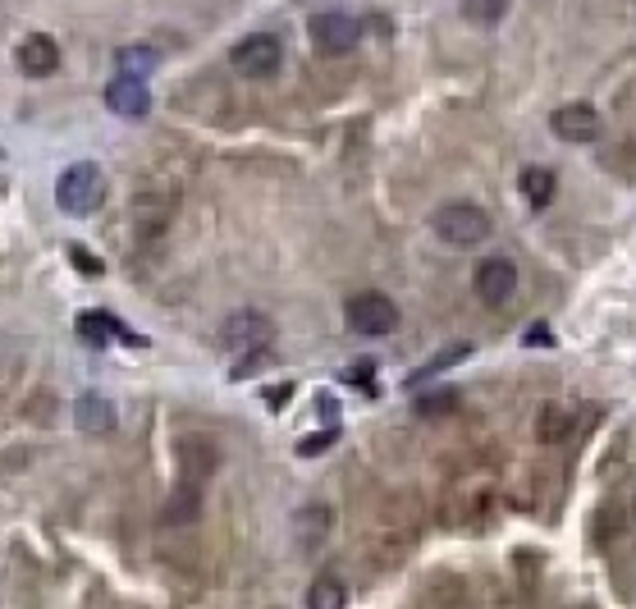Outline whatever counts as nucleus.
Returning <instances> with one entry per match:
<instances>
[{
    "label": "nucleus",
    "mask_w": 636,
    "mask_h": 609,
    "mask_svg": "<svg viewBox=\"0 0 636 609\" xmlns=\"http://www.w3.org/2000/svg\"><path fill=\"white\" fill-rule=\"evenodd\" d=\"M74 417H78V426L92 435L115 431V408H110V399H101V394H83V399L74 403Z\"/></svg>",
    "instance_id": "nucleus-12"
},
{
    "label": "nucleus",
    "mask_w": 636,
    "mask_h": 609,
    "mask_svg": "<svg viewBox=\"0 0 636 609\" xmlns=\"http://www.w3.org/2000/svg\"><path fill=\"white\" fill-rule=\"evenodd\" d=\"M115 65H119V74L147 78L151 69H156V51H147V46H124V51L115 55Z\"/></svg>",
    "instance_id": "nucleus-16"
},
{
    "label": "nucleus",
    "mask_w": 636,
    "mask_h": 609,
    "mask_svg": "<svg viewBox=\"0 0 636 609\" xmlns=\"http://www.w3.org/2000/svg\"><path fill=\"white\" fill-rule=\"evenodd\" d=\"M568 431H572V413H568V408H559V403H545V408H540V417H536V435H540V440H545V445H559Z\"/></svg>",
    "instance_id": "nucleus-15"
},
{
    "label": "nucleus",
    "mask_w": 636,
    "mask_h": 609,
    "mask_svg": "<svg viewBox=\"0 0 636 609\" xmlns=\"http://www.w3.org/2000/svg\"><path fill=\"white\" fill-rule=\"evenodd\" d=\"M467 358H472V344H449V348H440V353H435L431 362H421V367L408 376V390H421V385H426V381H435L440 371L458 367V362H467Z\"/></svg>",
    "instance_id": "nucleus-13"
},
{
    "label": "nucleus",
    "mask_w": 636,
    "mask_h": 609,
    "mask_svg": "<svg viewBox=\"0 0 636 609\" xmlns=\"http://www.w3.org/2000/svg\"><path fill=\"white\" fill-rule=\"evenodd\" d=\"M19 69L28 78H46L60 69V46L51 42L46 33H33V37H23L19 42Z\"/></svg>",
    "instance_id": "nucleus-10"
},
{
    "label": "nucleus",
    "mask_w": 636,
    "mask_h": 609,
    "mask_svg": "<svg viewBox=\"0 0 636 609\" xmlns=\"http://www.w3.org/2000/svg\"><path fill=\"white\" fill-rule=\"evenodd\" d=\"M330 522H335V513L321 509V504H312V509L298 513V532H302V545H316L325 532H330Z\"/></svg>",
    "instance_id": "nucleus-17"
},
{
    "label": "nucleus",
    "mask_w": 636,
    "mask_h": 609,
    "mask_svg": "<svg viewBox=\"0 0 636 609\" xmlns=\"http://www.w3.org/2000/svg\"><path fill=\"white\" fill-rule=\"evenodd\" d=\"M518 188H522V197H527L531 211H545L554 202V193H559V179H554L550 165H527L522 179H518Z\"/></svg>",
    "instance_id": "nucleus-11"
},
{
    "label": "nucleus",
    "mask_w": 636,
    "mask_h": 609,
    "mask_svg": "<svg viewBox=\"0 0 636 609\" xmlns=\"http://www.w3.org/2000/svg\"><path fill=\"white\" fill-rule=\"evenodd\" d=\"M165 518H170V522L197 518V486H184V490H179V495H174V504L165 509Z\"/></svg>",
    "instance_id": "nucleus-19"
},
{
    "label": "nucleus",
    "mask_w": 636,
    "mask_h": 609,
    "mask_svg": "<svg viewBox=\"0 0 636 609\" xmlns=\"http://www.w3.org/2000/svg\"><path fill=\"white\" fill-rule=\"evenodd\" d=\"M344 605H348V587L335 573H321L307 587V609H344Z\"/></svg>",
    "instance_id": "nucleus-14"
},
{
    "label": "nucleus",
    "mask_w": 636,
    "mask_h": 609,
    "mask_svg": "<svg viewBox=\"0 0 636 609\" xmlns=\"http://www.w3.org/2000/svg\"><path fill=\"white\" fill-rule=\"evenodd\" d=\"M508 14V0H463V19L476 23V28H490Z\"/></svg>",
    "instance_id": "nucleus-18"
},
{
    "label": "nucleus",
    "mask_w": 636,
    "mask_h": 609,
    "mask_svg": "<svg viewBox=\"0 0 636 609\" xmlns=\"http://www.w3.org/2000/svg\"><path fill=\"white\" fill-rule=\"evenodd\" d=\"M270 339H275V321L266 312H234L225 316V326H220V344L234 348V353H266Z\"/></svg>",
    "instance_id": "nucleus-5"
},
{
    "label": "nucleus",
    "mask_w": 636,
    "mask_h": 609,
    "mask_svg": "<svg viewBox=\"0 0 636 609\" xmlns=\"http://www.w3.org/2000/svg\"><path fill=\"white\" fill-rule=\"evenodd\" d=\"M307 33H312L316 51L344 55V51H353V46L362 42V23H357L353 14H344V10H321V14L307 19Z\"/></svg>",
    "instance_id": "nucleus-6"
},
{
    "label": "nucleus",
    "mask_w": 636,
    "mask_h": 609,
    "mask_svg": "<svg viewBox=\"0 0 636 609\" xmlns=\"http://www.w3.org/2000/svg\"><path fill=\"white\" fill-rule=\"evenodd\" d=\"M289 390H293V385H275V394H266V403H270V408H284V399H289Z\"/></svg>",
    "instance_id": "nucleus-23"
},
{
    "label": "nucleus",
    "mask_w": 636,
    "mask_h": 609,
    "mask_svg": "<svg viewBox=\"0 0 636 609\" xmlns=\"http://www.w3.org/2000/svg\"><path fill=\"white\" fill-rule=\"evenodd\" d=\"M280 60H284V46L275 33H252L229 51V65L238 69L243 78H270L280 74Z\"/></svg>",
    "instance_id": "nucleus-4"
},
{
    "label": "nucleus",
    "mask_w": 636,
    "mask_h": 609,
    "mask_svg": "<svg viewBox=\"0 0 636 609\" xmlns=\"http://www.w3.org/2000/svg\"><path fill=\"white\" fill-rule=\"evenodd\" d=\"M431 229L449 248H476L490 239V216L476 202H444L431 216Z\"/></svg>",
    "instance_id": "nucleus-2"
},
{
    "label": "nucleus",
    "mask_w": 636,
    "mask_h": 609,
    "mask_svg": "<svg viewBox=\"0 0 636 609\" xmlns=\"http://www.w3.org/2000/svg\"><path fill=\"white\" fill-rule=\"evenodd\" d=\"M472 284H476V298H481L486 307H504L508 298L518 294V266H513L508 257H486L481 266H476Z\"/></svg>",
    "instance_id": "nucleus-7"
},
{
    "label": "nucleus",
    "mask_w": 636,
    "mask_h": 609,
    "mask_svg": "<svg viewBox=\"0 0 636 609\" xmlns=\"http://www.w3.org/2000/svg\"><path fill=\"white\" fill-rule=\"evenodd\" d=\"M550 129L563 142H591V138H600V115L586 101H568V106H559L550 115Z\"/></svg>",
    "instance_id": "nucleus-8"
},
{
    "label": "nucleus",
    "mask_w": 636,
    "mask_h": 609,
    "mask_svg": "<svg viewBox=\"0 0 636 609\" xmlns=\"http://www.w3.org/2000/svg\"><path fill=\"white\" fill-rule=\"evenodd\" d=\"M55 202H60L65 216H92L106 202V174H101V165H92V161L69 165L55 179Z\"/></svg>",
    "instance_id": "nucleus-1"
},
{
    "label": "nucleus",
    "mask_w": 636,
    "mask_h": 609,
    "mask_svg": "<svg viewBox=\"0 0 636 609\" xmlns=\"http://www.w3.org/2000/svg\"><path fill=\"white\" fill-rule=\"evenodd\" d=\"M69 261H74V266L87 275V280H101V275H106V266H101V261L92 257L87 248H78V243H69Z\"/></svg>",
    "instance_id": "nucleus-21"
},
{
    "label": "nucleus",
    "mask_w": 636,
    "mask_h": 609,
    "mask_svg": "<svg viewBox=\"0 0 636 609\" xmlns=\"http://www.w3.org/2000/svg\"><path fill=\"white\" fill-rule=\"evenodd\" d=\"M344 316H348V330H357V335H367V339H380V335H394V330H399V307H394L389 294H380V289L353 294Z\"/></svg>",
    "instance_id": "nucleus-3"
},
{
    "label": "nucleus",
    "mask_w": 636,
    "mask_h": 609,
    "mask_svg": "<svg viewBox=\"0 0 636 609\" xmlns=\"http://www.w3.org/2000/svg\"><path fill=\"white\" fill-rule=\"evenodd\" d=\"M449 408H458V394H453V390H444V394H426V399H417V413H421V417L449 413Z\"/></svg>",
    "instance_id": "nucleus-22"
},
{
    "label": "nucleus",
    "mask_w": 636,
    "mask_h": 609,
    "mask_svg": "<svg viewBox=\"0 0 636 609\" xmlns=\"http://www.w3.org/2000/svg\"><path fill=\"white\" fill-rule=\"evenodd\" d=\"M527 344H550V330H545V326H531V330H527Z\"/></svg>",
    "instance_id": "nucleus-24"
},
{
    "label": "nucleus",
    "mask_w": 636,
    "mask_h": 609,
    "mask_svg": "<svg viewBox=\"0 0 636 609\" xmlns=\"http://www.w3.org/2000/svg\"><path fill=\"white\" fill-rule=\"evenodd\" d=\"M339 440V431L335 426H325V431H316V435H307V440H298V454L302 458H316V454H325V449Z\"/></svg>",
    "instance_id": "nucleus-20"
},
{
    "label": "nucleus",
    "mask_w": 636,
    "mask_h": 609,
    "mask_svg": "<svg viewBox=\"0 0 636 609\" xmlns=\"http://www.w3.org/2000/svg\"><path fill=\"white\" fill-rule=\"evenodd\" d=\"M106 106L115 110V115H124V120H142V115L151 110L147 78H129V74H119L115 83L106 87Z\"/></svg>",
    "instance_id": "nucleus-9"
}]
</instances>
